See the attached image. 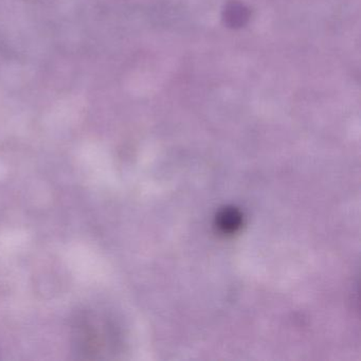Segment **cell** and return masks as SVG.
I'll return each mask as SVG.
<instances>
[{
	"mask_svg": "<svg viewBox=\"0 0 361 361\" xmlns=\"http://www.w3.org/2000/svg\"><path fill=\"white\" fill-rule=\"evenodd\" d=\"M71 340L78 358L100 360L113 353L115 331L109 319L99 310H81L73 318Z\"/></svg>",
	"mask_w": 361,
	"mask_h": 361,
	"instance_id": "6da1fadb",
	"label": "cell"
},
{
	"mask_svg": "<svg viewBox=\"0 0 361 361\" xmlns=\"http://www.w3.org/2000/svg\"><path fill=\"white\" fill-rule=\"evenodd\" d=\"M242 215L235 209H225L217 217V225L224 233H234L242 226Z\"/></svg>",
	"mask_w": 361,
	"mask_h": 361,
	"instance_id": "7a4b0ae2",
	"label": "cell"
}]
</instances>
